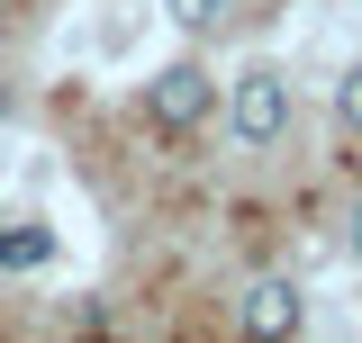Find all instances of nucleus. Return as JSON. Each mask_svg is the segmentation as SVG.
Instances as JSON below:
<instances>
[{"mask_svg":"<svg viewBox=\"0 0 362 343\" xmlns=\"http://www.w3.org/2000/svg\"><path fill=\"white\" fill-rule=\"evenodd\" d=\"M235 325H245V343H290L299 325H308V299L272 271V280H245V299H235Z\"/></svg>","mask_w":362,"mask_h":343,"instance_id":"3","label":"nucleus"},{"mask_svg":"<svg viewBox=\"0 0 362 343\" xmlns=\"http://www.w3.org/2000/svg\"><path fill=\"white\" fill-rule=\"evenodd\" d=\"M335 118H344V127L362 136V64H354V73H344V82H335Z\"/></svg>","mask_w":362,"mask_h":343,"instance_id":"5","label":"nucleus"},{"mask_svg":"<svg viewBox=\"0 0 362 343\" xmlns=\"http://www.w3.org/2000/svg\"><path fill=\"white\" fill-rule=\"evenodd\" d=\"M226 127H235V145H281V136H290V82H281L272 64L235 73V82H226Z\"/></svg>","mask_w":362,"mask_h":343,"instance_id":"1","label":"nucleus"},{"mask_svg":"<svg viewBox=\"0 0 362 343\" xmlns=\"http://www.w3.org/2000/svg\"><path fill=\"white\" fill-rule=\"evenodd\" d=\"M163 9H173L181 28H218V18H226V0H163Z\"/></svg>","mask_w":362,"mask_h":343,"instance_id":"6","label":"nucleus"},{"mask_svg":"<svg viewBox=\"0 0 362 343\" xmlns=\"http://www.w3.org/2000/svg\"><path fill=\"white\" fill-rule=\"evenodd\" d=\"M209 109H218V82H209L199 64H163V73L145 82V118H154L163 136H190Z\"/></svg>","mask_w":362,"mask_h":343,"instance_id":"2","label":"nucleus"},{"mask_svg":"<svg viewBox=\"0 0 362 343\" xmlns=\"http://www.w3.org/2000/svg\"><path fill=\"white\" fill-rule=\"evenodd\" d=\"M344 253L362 262V199H354V217H344Z\"/></svg>","mask_w":362,"mask_h":343,"instance_id":"7","label":"nucleus"},{"mask_svg":"<svg viewBox=\"0 0 362 343\" xmlns=\"http://www.w3.org/2000/svg\"><path fill=\"white\" fill-rule=\"evenodd\" d=\"M37 262H54V235L28 217H0V271H37Z\"/></svg>","mask_w":362,"mask_h":343,"instance_id":"4","label":"nucleus"}]
</instances>
